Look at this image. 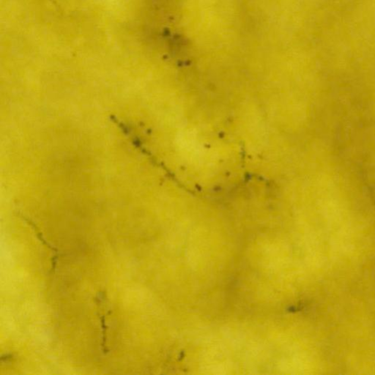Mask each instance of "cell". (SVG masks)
I'll return each instance as SVG.
<instances>
[{
    "instance_id": "6da1fadb",
    "label": "cell",
    "mask_w": 375,
    "mask_h": 375,
    "mask_svg": "<svg viewBox=\"0 0 375 375\" xmlns=\"http://www.w3.org/2000/svg\"><path fill=\"white\" fill-rule=\"evenodd\" d=\"M98 307V316H99L100 323H101V328L102 330V350L104 354H107L109 353L108 346H107V331H108V325H106V316L111 314L112 312L111 310L107 311L105 313H102L101 307Z\"/></svg>"
},
{
    "instance_id": "7a4b0ae2",
    "label": "cell",
    "mask_w": 375,
    "mask_h": 375,
    "mask_svg": "<svg viewBox=\"0 0 375 375\" xmlns=\"http://www.w3.org/2000/svg\"><path fill=\"white\" fill-rule=\"evenodd\" d=\"M13 357H14V355H13V354H11V353H7V354H3L1 357V363H4V362L11 360L13 358Z\"/></svg>"
}]
</instances>
